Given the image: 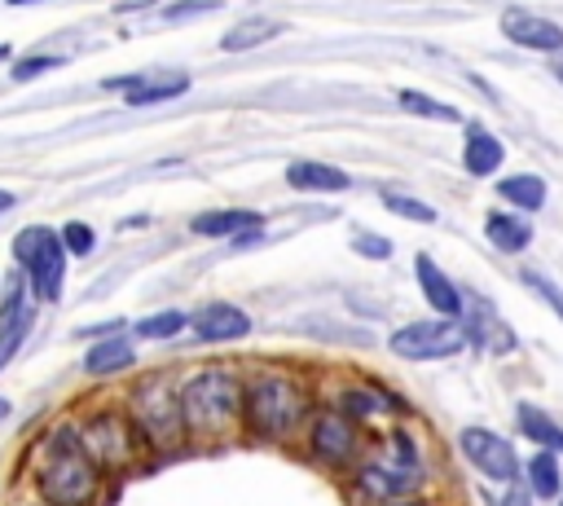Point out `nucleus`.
<instances>
[{"label": "nucleus", "instance_id": "nucleus-22", "mask_svg": "<svg viewBox=\"0 0 563 506\" xmlns=\"http://www.w3.org/2000/svg\"><path fill=\"white\" fill-rule=\"evenodd\" d=\"M277 35H282V22H273V18H246V22H238V26L224 31L220 48L224 53H242V48H260V44H268Z\"/></svg>", "mask_w": 563, "mask_h": 506}, {"label": "nucleus", "instance_id": "nucleus-2", "mask_svg": "<svg viewBox=\"0 0 563 506\" xmlns=\"http://www.w3.org/2000/svg\"><path fill=\"white\" fill-rule=\"evenodd\" d=\"M356 493L374 506H396L409 497H422L427 488V449L409 431H387L356 458L352 475Z\"/></svg>", "mask_w": 563, "mask_h": 506}, {"label": "nucleus", "instance_id": "nucleus-43", "mask_svg": "<svg viewBox=\"0 0 563 506\" xmlns=\"http://www.w3.org/2000/svg\"><path fill=\"white\" fill-rule=\"evenodd\" d=\"M559 506H563V493H559Z\"/></svg>", "mask_w": 563, "mask_h": 506}, {"label": "nucleus", "instance_id": "nucleus-44", "mask_svg": "<svg viewBox=\"0 0 563 506\" xmlns=\"http://www.w3.org/2000/svg\"><path fill=\"white\" fill-rule=\"evenodd\" d=\"M35 506H40V502H35Z\"/></svg>", "mask_w": 563, "mask_h": 506}, {"label": "nucleus", "instance_id": "nucleus-34", "mask_svg": "<svg viewBox=\"0 0 563 506\" xmlns=\"http://www.w3.org/2000/svg\"><path fill=\"white\" fill-rule=\"evenodd\" d=\"M211 9H216V0H176L163 9V18L176 22V18H194V13H211Z\"/></svg>", "mask_w": 563, "mask_h": 506}, {"label": "nucleus", "instance_id": "nucleus-4", "mask_svg": "<svg viewBox=\"0 0 563 506\" xmlns=\"http://www.w3.org/2000/svg\"><path fill=\"white\" fill-rule=\"evenodd\" d=\"M308 409V387L286 370H255L242 378V427L255 440H290Z\"/></svg>", "mask_w": 563, "mask_h": 506}, {"label": "nucleus", "instance_id": "nucleus-17", "mask_svg": "<svg viewBox=\"0 0 563 506\" xmlns=\"http://www.w3.org/2000/svg\"><path fill=\"white\" fill-rule=\"evenodd\" d=\"M286 180H290V189H303V194H339V189L352 185L347 172H339L330 163H308V158L290 163L286 167Z\"/></svg>", "mask_w": 563, "mask_h": 506}, {"label": "nucleus", "instance_id": "nucleus-32", "mask_svg": "<svg viewBox=\"0 0 563 506\" xmlns=\"http://www.w3.org/2000/svg\"><path fill=\"white\" fill-rule=\"evenodd\" d=\"M352 251H361L369 260H387L391 255V242L387 238H374L369 229H352Z\"/></svg>", "mask_w": 563, "mask_h": 506}, {"label": "nucleus", "instance_id": "nucleus-37", "mask_svg": "<svg viewBox=\"0 0 563 506\" xmlns=\"http://www.w3.org/2000/svg\"><path fill=\"white\" fill-rule=\"evenodd\" d=\"M396 506H435L431 497H409V502H396Z\"/></svg>", "mask_w": 563, "mask_h": 506}, {"label": "nucleus", "instance_id": "nucleus-21", "mask_svg": "<svg viewBox=\"0 0 563 506\" xmlns=\"http://www.w3.org/2000/svg\"><path fill=\"white\" fill-rule=\"evenodd\" d=\"M515 418H519V431H523L532 444H541L545 453H563V427H559V422H550V414H545V409H537V405H528V400H523Z\"/></svg>", "mask_w": 563, "mask_h": 506}, {"label": "nucleus", "instance_id": "nucleus-27", "mask_svg": "<svg viewBox=\"0 0 563 506\" xmlns=\"http://www.w3.org/2000/svg\"><path fill=\"white\" fill-rule=\"evenodd\" d=\"M185 326H189V312H180V308H163V312L141 317V321L132 326V334H136V339H176Z\"/></svg>", "mask_w": 563, "mask_h": 506}, {"label": "nucleus", "instance_id": "nucleus-9", "mask_svg": "<svg viewBox=\"0 0 563 506\" xmlns=\"http://www.w3.org/2000/svg\"><path fill=\"white\" fill-rule=\"evenodd\" d=\"M308 449H312V458L325 462V466H347V462L361 458V427H356L343 409L325 405V409H317L312 422H308Z\"/></svg>", "mask_w": 563, "mask_h": 506}, {"label": "nucleus", "instance_id": "nucleus-25", "mask_svg": "<svg viewBox=\"0 0 563 506\" xmlns=\"http://www.w3.org/2000/svg\"><path fill=\"white\" fill-rule=\"evenodd\" d=\"M497 194L506 198V202H515V207H523V211H537L541 202H545V180L541 176H506L501 185H497Z\"/></svg>", "mask_w": 563, "mask_h": 506}, {"label": "nucleus", "instance_id": "nucleus-42", "mask_svg": "<svg viewBox=\"0 0 563 506\" xmlns=\"http://www.w3.org/2000/svg\"><path fill=\"white\" fill-rule=\"evenodd\" d=\"M0 57H9V44H0Z\"/></svg>", "mask_w": 563, "mask_h": 506}, {"label": "nucleus", "instance_id": "nucleus-10", "mask_svg": "<svg viewBox=\"0 0 563 506\" xmlns=\"http://www.w3.org/2000/svg\"><path fill=\"white\" fill-rule=\"evenodd\" d=\"M457 449L493 484H515L519 480V458H515V444L506 436H497L488 427H462L457 431Z\"/></svg>", "mask_w": 563, "mask_h": 506}, {"label": "nucleus", "instance_id": "nucleus-8", "mask_svg": "<svg viewBox=\"0 0 563 506\" xmlns=\"http://www.w3.org/2000/svg\"><path fill=\"white\" fill-rule=\"evenodd\" d=\"M466 343L462 326L449 321V317H427V321H409L400 330H391L387 348L405 361H440V356H453L457 348Z\"/></svg>", "mask_w": 563, "mask_h": 506}, {"label": "nucleus", "instance_id": "nucleus-19", "mask_svg": "<svg viewBox=\"0 0 563 506\" xmlns=\"http://www.w3.org/2000/svg\"><path fill=\"white\" fill-rule=\"evenodd\" d=\"M264 220H260V211H242V207H229V211H202V216H194V233H202V238H233V233H255Z\"/></svg>", "mask_w": 563, "mask_h": 506}, {"label": "nucleus", "instance_id": "nucleus-6", "mask_svg": "<svg viewBox=\"0 0 563 506\" xmlns=\"http://www.w3.org/2000/svg\"><path fill=\"white\" fill-rule=\"evenodd\" d=\"M75 436H79V449L84 458L101 471V475H119V471H132L136 458H141V436L132 427V418L123 414V405H97L88 409L79 422H75Z\"/></svg>", "mask_w": 563, "mask_h": 506}, {"label": "nucleus", "instance_id": "nucleus-1", "mask_svg": "<svg viewBox=\"0 0 563 506\" xmlns=\"http://www.w3.org/2000/svg\"><path fill=\"white\" fill-rule=\"evenodd\" d=\"M31 488L40 506H97L101 471L84 458L75 422H53L31 449Z\"/></svg>", "mask_w": 563, "mask_h": 506}, {"label": "nucleus", "instance_id": "nucleus-16", "mask_svg": "<svg viewBox=\"0 0 563 506\" xmlns=\"http://www.w3.org/2000/svg\"><path fill=\"white\" fill-rule=\"evenodd\" d=\"M132 361H136V348H132V339H123V330H119V334L97 339V343L88 348L84 374H88V378H110V374H123Z\"/></svg>", "mask_w": 563, "mask_h": 506}, {"label": "nucleus", "instance_id": "nucleus-20", "mask_svg": "<svg viewBox=\"0 0 563 506\" xmlns=\"http://www.w3.org/2000/svg\"><path fill=\"white\" fill-rule=\"evenodd\" d=\"M501 141L493 136V132H484L479 123H471L466 128V145H462V163H466V172L471 176H493V167L501 163Z\"/></svg>", "mask_w": 563, "mask_h": 506}, {"label": "nucleus", "instance_id": "nucleus-14", "mask_svg": "<svg viewBox=\"0 0 563 506\" xmlns=\"http://www.w3.org/2000/svg\"><path fill=\"white\" fill-rule=\"evenodd\" d=\"M189 330L198 343H229V339H242L251 330V317L238 308V304H202L198 312H189Z\"/></svg>", "mask_w": 563, "mask_h": 506}, {"label": "nucleus", "instance_id": "nucleus-13", "mask_svg": "<svg viewBox=\"0 0 563 506\" xmlns=\"http://www.w3.org/2000/svg\"><path fill=\"white\" fill-rule=\"evenodd\" d=\"M501 35L519 48H541V53H563V26L541 18V13H528V9H506L501 13Z\"/></svg>", "mask_w": 563, "mask_h": 506}, {"label": "nucleus", "instance_id": "nucleus-23", "mask_svg": "<svg viewBox=\"0 0 563 506\" xmlns=\"http://www.w3.org/2000/svg\"><path fill=\"white\" fill-rule=\"evenodd\" d=\"M523 475H528L523 484H528L532 497H559V493H563V471H559L554 453H545V449L528 458V471H523Z\"/></svg>", "mask_w": 563, "mask_h": 506}, {"label": "nucleus", "instance_id": "nucleus-40", "mask_svg": "<svg viewBox=\"0 0 563 506\" xmlns=\"http://www.w3.org/2000/svg\"><path fill=\"white\" fill-rule=\"evenodd\" d=\"M4 418H9V400L0 396V422H4Z\"/></svg>", "mask_w": 563, "mask_h": 506}, {"label": "nucleus", "instance_id": "nucleus-30", "mask_svg": "<svg viewBox=\"0 0 563 506\" xmlns=\"http://www.w3.org/2000/svg\"><path fill=\"white\" fill-rule=\"evenodd\" d=\"M62 246H66V255H88L92 246H97V233H92V224H84V220H70L62 233Z\"/></svg>", "mask_w": 563, "mask_h": 506}, {"label": "nucleus", "instance_id": "nucleus-12", "mask_svg": "<svg viewBox=\"0 0 563 506\" xmlns=\"http://www.w3.org/2000/svg\"><path fill=\"white\" fill-rule=\"evenodd\" d=\"M106 88L123 92V101L132 106H150V101H172L189 88V75L185 70H167V66H154V70H136V75H110Z\"/></svg>", "mask_w": 563, "mask_h": 506}, {"label": "nucleus", "instance_id": "nucleus-31", "mask_svg": "<svg viewBox=\"0 0 563 506\" xmlns=\"http://www.w3.org/2000/svg\"><path fill=\"white\" fill-rule=\"evenodd\" d=\"M62 62H66V57H57V53H31V57L13 62V79L26 84V79H35V75H44V70H57Z\"/></svg>", "mask_w": 563, "mask_h": 506}, {"label": "nucleus", "instance_id": "nucleus-35", "mask_svg": "<svg viewBox=\"0 0 563 506\" xmlns=\"http://www.w3.org/2000/svg\"><path fill=\"white\" fill-rule=\"evenodd\" d=\"M510 493H506V502L501 506H532V493H528V484L523 480H515V484H506Z\"/></svg>", "mask_w": 563, "mask_h": 506}, {"label": "nucleus", "instance_id": "nucleus-29", "mask_svg": "<svg viewBox=\"0 0 563 506\" xmlns=\"http://www.w3.org/2000/svg\"><path fill=\"white\" fill-rule=\"evenodd\" d=\"M383 207L405 216V220H418V224H431L435 220V207H427L422 198H409V194H383Z\"/></svg>", "mask_w": 563, "mask_h": 506}, {"label": "nucleus", "instance_id": "nucleus-28", "mask_svg": "<svg viewBox=\"0 0 563 506\" xmlns=\"http://www.w3.org/2000/svg\"><path fill=\"white\" fill-rule=\"evenodd\" d=\"M400 106H405L409 114H427V119L457 123V110H453V106H440V101H431V97H422V92H413V88H405V92H400Z\"/></svg>", "mask_w": 563, "mask_h": 506}, {"label": "nucleus", "instance_id": "nucleus-39", "mask_svg": "<svg viewBox=\"0 0 563 506\" xmlns=\"http://www.w3.org/2000/svg\"><path fill=\"white\" fill-rule=\"evenodd\" d=\"M550 70H554V75L563 79V53H559V57H550Z\"/></svg>", "mask_w": 563, "mask_h": 506}, {"label": "nucleus", "instance_id": "nucleus-33", "mask_svg": "<svg viewBox=\"0 0 563 506\" xmlns=\"http://www.w3.org/2000/svg\"><path fill=\"white\" fill-rule=\"evenodd\" d=\"M523 286H532V290H537V295H541V299L563 317V290H559L550 277H541V273H528V268H523Z\"/></svg>", "mask_w": 563, "mask_h": 506}, {"label": "nucleus", "instance_id": "nucleus-11", "mask_svg": "<svg viewBox=\"0 0 563 506\" xmlns=\"http://www.w3.org/2000/svg\"><path fill=\"white\" fill-rule=\"evenodd\" d=\"M31 321H35V308L26 304V277H22V273H9V277H4V299H0V370H4V365L18 356V348L26 343Z\"/></svg>", "mask_w": 563, "mask_h": 506}, {"label": "nucleus", "instance_id": "nucleus-36", "mask_svg": "<svg viewBox=\"0 0 563 506\" xmlns=\"http://www.w3.org/2000/svg\"><path fill=\"white\" fill-rule=\"evenodd\" d=\"M13 202H18V198H13V194H9V189H0V211H9V207H13Z\"/></svg>", "mask_w": 563, "mask_h": 506}, {"label": "nucleus", "instance_id": "nucleus-5", "mask_svg": "<svg viewBox=\"0 0 563 506\" xmlns=\"http://www.w3.org/2000/svg\"><path fill=\"white\" fill-rule=\"evenodd\" d=\"M123 414L132 418L136 436L145 449L154 453H172L185 444V422H180V396H176V378L172 374H141L128 387V405Z\"/></svg>", "mask_w": 563, "mask_h": 506}, {"label": "nucleus", "instance_id": "nucleus-24", "mask_svg": "<svg viewBox=\"0 0 563 506\" xmlns=\"http://www.w3.org/2000/svg\"><path fill=\"white\" fill-rule=\"evenodd\" d=\"M484 229H488V242L501 246V251H523V246L532 242V229H528V220H519V216H501V211H493Z\"/></svg>", "mask_w": 563, "mask_h": 506}, {"label": "nucleus", "instance_id": "nucleus-41", "mask_svg": "<svg viewBox=\"0 0 563 506\" xmlns=\"http://www.w3.org/2000/svg\"><path fill=\"white\" fill-rule=\"evenodd\" d=\"M9 4H35V0H9Z\"/></svg>", "mask_w": 563, "mask_h": 506}, {"label": "nucleus", "instance_id": "nucleus-18", "mask_svg": "<svg viewBox=\"0 0 563 506\" xmlns=\"http://www.w3.org/2000/svg\"><path fill=\"white\" fill-rule=\"evenodd\" d=\"M462 317H471V321L462 326V334H466V339H479V348H484V352H497V356H501V352H510V348H515L510 326H501V321L493 317V308H471V304H466V308H462Z\"/></svg>", "mask_w": 563, "mask_h": 506}, {"label": "nucleus", "instance_id": "nucleus-3", "mask_svg": "<svg viewBox=\"0 0 563 506\" xmlns=\"http://www.w3.org/2000/svg\"><path fill=\"white\" fill-rule=\"evenodd\" d=\"M185 440L220 444L242 427V374L229 365H202L176 383Z\"/></svg>", "mask_w": 563, "mask_h": 506}, {"label": "nucleus", "instance_id": "nucleus-38", "mask_svg": "<svg viewBox=\"0 0 563 506\" xmlns=\"http://www.w3.org/2000/svg\"><path fill=\"white\" fill-rule=\"evenodd\" d=\"M141 4H154V0H119V9H141Z\"/></svg>", "mask_w": 563, "mask_h": 506}, {"label": "nucleus", "instance_id": "nucleus-15", "mask_svg": "<svg viewBox=\"0 0 563 506\" xmlns=\"http://www.w3.org/2000/svg\"><path fill=\"white\" fill-rule=\"evenodd\" d=\"M413 273H418V286H422L427 304H431L440 317L457 321V317H462V308H466V299H462V290L449 282V273H444L431 255H418V260H413Z\"/></svg>", "mask_w": 563, "mask_h": 506}, {"label": "nucleus", "instance_id": "nucleus-7", "mask_svg": "<svg viewBox=\"0 0 563 506\" xmlns=\"http://www.w3.org/2000/svg\"><path fill=\"white\" fill-rule=\"evenodd\" d=\"M13 260L22 264V277L31 282L35 299L40 304H53L62 295V282H66V246L53 229L44 224H31L13 238Z\"/></svg>", "mask_w": 563, "mask_h": 506}, {"label": "nucleus", "instance_id": "nucleus-26", "mask_svg": "<svg viewBox=\"0 0 563 506\" xmlns=\"http://www.w3.org/2000/svg\"><path fill=\"white\" fill-rule=\"evenodd\" d=\"M334 409H343L352 422H361V418H378V414H387V396L378 392V387H347L343 392V400L334 405Z\"/></svg>", "mask_w": 563, "mask_h": 506}]
</instances>
